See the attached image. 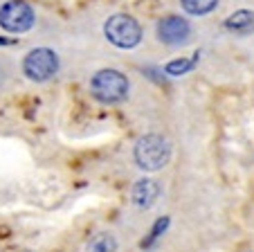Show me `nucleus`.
Here are the masks:
<instances>
[{
	"mask_svg": "<svg viewBox=\"0 0 254 252\" xmlns=\"http://www.w3.org/2000/svg\"><path fill=\"white\" fill-rule=\"evenodd\" d=\"M133 156L139 169H144V171H158L171 158V147H169L167 138H162L158 133H149L137 140Z\"/></svg>",
	"mask_w": 254,
	"mask_h": 252,
	"instance_id": "1",
	"label": "nucleus"
},
{
	"mask_svg": "<svg viewBox=\"0 0 254 252\" xmlns=\"http://www.w3.org/2000/svg\"><path fill=\"white\" fill-rule=\"evenodd\" d=\"M90 90L101 104H117V101H124L128 95V79L120 70L106 68L90 79Z\"/></svg>",
	"mask_w": 254,
	"mask_h": 252,
	"instance_id": "2",
	"label": "nucleus"
},
{
	"mask_svg": "<svg viewBox=\"0 0 254 252\" xmlns=\"http://www.w3.org/2000/svg\"><path fill=\"white\" fill-rule=\"evenodd\" d=\"M104 34L115 48L130 50L142 41V27L128 14H115L104 23Z\"/></svg>",
	"mask_w": 254,
	"mask_h": 252,
	"instance_id": "3",
	"label": "nucleus"
},
{
	"mask_svg": "<svg viewBox=\"0 0 254 252\" xmlns=\"http://www.w3.org/2000/svg\"><path fill=\"white\" fill-rule=\"evenodd\" d=\"M59 70V57L50 48H36L27 52L23 61V72L32 81H48L57 75Z\"/></svg>",
	"mask_w": 254,
	"mask_h": 252,
	"instance_id": "4",
	"label": "nucleus"
},
{
	"mask_svg": "<svg viewBox=\"0 0 254 252\" xmlns=\"http://www.w3.org/2000/svg\"><path fill=\"white\" fill-rule=\"evenodd\" d=\"M34 9L23 0H9L0 7V27L11 34H23L34 27Z\"/></svg>",
	"mask_w": 254,
	"mask_h": 252,
	"instance_id": "5",
	"label": "nucleus"
},
{
	"mask_svg": "<svg viewBox=\"0 0 254 252\" xmlns=\"http://www.w3.org/2000/svg\"><path fill=\"white\" fill-rule=\"evenodd\" d=\"M155 32H158L160 41L167 45H183V43H187L189 36H191L189 23L185 18H180V16H167V18H162L158 23Z\"/></svg>",
	"mask_w": 254,
	"mask_h": 252,
	"instance_id": "6",
	"label": "nucleus"
},
{
	"mask_svg": "<svg viewBox=\"0 0 254 252\" xmlns=\"http://www.w3.org/2000/svg\"><path fill=\"white\" fill-rule=\"evenodd\" d=\"M130 198L137 205L139 209H149L151 205H155V200L160 198V185L153 178H142L133 185V191H130Z\"/></svg>",
	"mask_w": 254,
	"mask_h": 252,
	"instance_id": "7",
	"label": "nucleus"
},
{
	"mask_svg": "<svg viewBox=\"0 0 254 252\" xmlns=\"http://www.w3.org/2000/svg\"><path fill=\"white\" fill-rule=\"evenodd\" d=\"M225 27L232 32H248L254 27V14L248 9H239L225 20Z\"/></svg>",
	"mask_w": 254,
	"mask_h": 252,
	"instance_id": "8",
	"label": "nucleus"
},
{
	"mask_svg": "<svg viewBox=\"0 0 254 252\" xmlns=\"http://www.w3.org/2000/svg\"><path fill=\"white\" fill-rule=\"evenodd\" d=\"M86 252H117V239L108 232H99L88 241Z\"/></svg>",
	"mask_w": 254,
	"mask_h": 252,
	"instance_id": "9",
	"label": "nucleus"
},
{
	"mask_svg": "<svg viewBox=\"0 0 254 252\" xmlns=\"http://www.w3.org/2000/svg\"><path fill=\"white\" fill-rule=\"evenodd\" d=\"M180 5H183V9L191 16H205V14H209V11L216 9L218 0H180Z\"/></svg>",
	"mask_w": 254,
	"mask_h": 252,
	"instance_id": "10",
	"label": "nucleus"
},
{
	"mask_svg": "<svg viewBox=\"0 0 254 252\" xmlns=\"http://www.w3.org/2000/svg\"><path fill=\"white\" fill-rule=\"evenodd\" d=\"M196 63H198V54H193L191 59H176V61L164 66V72H167L169 77H183V75H187L189 70H193Z\"/></svg>",
	"mask_w": 254,
	"mask_h": 252,
	"instance_id": "11",
	"label": "nucleus"
},
{
	"mask_svg": "<svg viewBox=\"0 0 254 252\" xmlns=\"http://www.w3.org/2000/svg\"><path fill=\"white\" fill-rule=\"evenodd\" d=\"M169 223H171V221H169V216H162V219H158V221H155V223H153V228H151V232H149V237H146L142 243H139V246H142V250H149V248L153 246V243L158 241V239L162 237L164 232H167Z\"/></svg>",
	"mask_w": 254,
	"mask_h": 252,
	"instance_id": "12",
	"label": "nucleus"
}]
</instances>
